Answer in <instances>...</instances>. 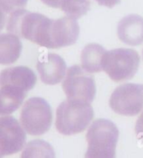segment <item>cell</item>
I'll list each match as a JSON object with an SVG mask.
<instances>
[{
  "label": "cell",
  "mask_w": 143,
  "mask_h": 158,
  "mask_svg": "<svg viewBox=\"0 0 143 158\" xmlns=\"http://www.w3.org/2000/svg\"><path fill=\"white\" fill-rule=\"evenodd\" d=\"M142 55H143V50H142Z\"/></svg>",
  "instance_id": "obj_23"
},
{
  "label": "cell",
  "mask_w": 143,
  "mask_h": 158,
  "mask_svg": "<svg viewBox=\"0 0 143 158\" xmlns=\"http://www.w3.org/2000/svg\"><path fill=\"white\" fill-rule=\"evenodd\" d=\"M52 110L47 101L40 97H33L23 105L20 121L23 130L32 135H40L49 130L52 124Z\"/></svg>",
  "instance_id": "obj_5"
},
{
  "label": "cell",
  "mask_w": 143,
  "mask_h": 158,
  "mask_svg": "<svg viewBox=\"0 0 143 158\" xmlns=\"http://www.w3.org/2000/svg\"><path fill=\"white\" fill-rule=\"evenodd\" d=\"M28 0H0V8L6 13H13L25 7Z\"/></svg>",
  "instance_id": "obj_18"
},
{
  "label": "cell",
  "mask_w": 143,
  "mask_h": 158,
  "mask_svg": "<svg viewBox=\"0 0 143 158\" xmlns=\"http://www.w3.org/2000/svg\"><path fill=\"white\" fill-rule=\"evenodd\" d=\"M106 50L98 44H90L81 51V67L88 73H97L103 70V60Z\"/></svg>",
  "instance_id": "obj_13"
},
{
  "label": "cell",
  "mask_w": 143,
  "mask_h": 158,
  "mask_svg": "<svg viewBox=\"0 0 143 158\" xmlns=\"http://www.w3.org/2000/svg\"><path fill=\"white\" fill-rule=\"evenodd\" d=\"M37 69L43 83L54 85L62 81L65 77L66 64L59 55L48 53L39 59Z\"/></svg>",
  "instance_id": "obj_10"
},
{
  "label": "cell",
  "mask_w": 143,
  "mask_h": 158,
  "mask_svg": "<svg viewBox=\"0 0 143 158\" xmlns=\"http://www.w3.org/2000/svg\"><path fill=\"white\" fill-rule=\"evenodd\" d=\"M25 141V131L15 117L0 118V158L19 152Z\"/></svg>",
  "instance_id": "obj_8"
},
{
  "label": "cell",
  "mask_w": 143,
  "mask_h": 158,
  "mask_svg": "<svg viewBox=\"0 0 143 158\" xmlns=\"http://www.w3.org/2000/svg\"><path fill=\"white\" fill-rule=\"evenodd\" d=\"M135 131H136V134L139 141L143 143V110L137 121Z\"/></svg>",
  "instance_id": "obj_19"
},
{
  "label": "cell",
  "mask_w": 143,
  "mask_h": 158,
  "mask_svg": "<svg viewBox=\"0 0 143 158\" xmlns=\"http://www.w3.org/2000/svg\"><path fill=\"white\" fill-rule=\"evenodd\" d=\"M21 158H55V153L49 143L43 140H35L24 147Z\"/></svg>",
  "instance_id": "obj_16"
},
{
  "label": "cell",
  "mask_w": 143,
  "mask_h": 158,
  "mask_svg": "<svg viewBox=\"0 0 143 158\" xmlns=\"http://www.w3.org/2000/svg\"><path fill=\"white\" fill-rule=\"evenodd\" d=\"M93 117L94 110L89 102L67 99L56 110L55 127L62 135H75L84 131Z\"/></svg>",
  "instance_id": "obj_2"
},
{
  "label": "cell",
  "mask_w": 143,
  "mask_h": 158,
  "mask_svg": "<svg viewBox=\"0 0 143 158\" xmlns=\"http://www.w3.org/2000/svg\"><path fill=\"white\" fill-rule=\"evenodd\" d=\"M140 56L134 49L119 48L106 51L103 60V70L113 81L131 80L139 68Z\"/></svg>",
  "instance_id": "obj_4"
},
{
  "label": "cell",
  "mask_w": 143,
  "mask_h": 158,
  "mask_svg": "<svg viewBox=\"0 0 143 158\" xmlns=\"http://www.w3.org/2000/svg\"><path fill=\"white\" fill-rule=\"evenodd\" d=\"M118 137L119 131L112 121L95 120L87 131L88 147L85 158H116Z\"/></svg>",
  "instance_id": "obj_3"
},
{
  "label": "cell",
  "mask_w": 143,
  "mask_h": 158,
  "mask_svg": "<svg viewBox=\"0 0 143 158\" xmlns=\"http://www.w3.org/2000/svg\"><path fill=\"white\" fill-rule=\"evenodd\" d=\"M6 23V16L4 15V12L0 8V31L4 28Z\"/></svg>",
  "instance_id": "obj_22"
},
{
  "label": "cell",
  "mask_w": 143,
  "mask_h": 158,
  "mask_svg": "<svg viewBox=\"0 0 143 158\" xmlns=\"http://www.w3.org/2000/svg\"><path fill=\"white\" fill-rule=\"evenodd\" d=\"M36 81L34 71L26 66L10 67L0 73V86L10 85L28 92L35 87Z\"/></svg>",
  "instance_id": "obj_11"
},
{
  "label": "cell",
  "mask_w": 143,
  "mask_h": 158,
  "mask_svg": "<svg viewBox=\"0 0 143 158\" xmlns=\"http://www.w3.org/2000/svg\"><path fill=\"white\" fill-rule=\"evenodd\" d=\"M27 92L10 85L0 86V115H8L19 108Z\"/></svg>",
  "instance_id": "obj_14"
},
{
  "label": "cell",
  "mask_w": 143,
  "mask_h": 158,
  "mask_svg": "<svg viewBox=\"0 0 143 158\" xmlns=\"http://www.w3.org/2000/svg\"><path fill=\"white\" fill-rule=\"evenodd\" d=\"M119 40L128 45L136 46L143 43V18L129 15L119 22L117 26Z\"/></svg>",
  "instance_id": "obj_12"
},
{
  "label": "cell",
  "mask_w": 143,
  "mask_h": 158,
  "mask_svg": "<svg viewBox=\"0 0 143 158\" xmlns=\"http://www.w3.org/2000/svg\"><path fill=\"white\" fill-rule=\"evenodd\" d=\"M90 0H63L60 9L68 17L78 19L89 11Z\"/></svg>",
  "instance_id": "obj_17"
},
{
  "label": "cell",
  "mask_w": 143,
  "mask_h": 158,
  "mask_svg": "<svg viewBox=\"0 0 143 158\" xmlns=\"http://www.w3.org/2000/svg\"><path fill=\"white\" fill-rule=\"evenodd\" d=\"M19 38L13 34L0 35V64H11L18 60L22 52Z\"/></svg>",
  "instance_id": "obj_15"
},
{
  "label": "cell",
  "mask_w": 143,
  "mask_h": 158,
  "mask_svg": "<svg viewBox=\"0 0 143 158\" xmlns=\"http://www.w3.org/2000/svg\"><path fill=\"white\" fill-rule=\"evenodd\" d=\"M80 35L77 21L65 16L52 19L49 29L47 49H60L76 43Z\"/></svg>",
  "instance_id": "obj_9"
},
{
  "label": "cell",
  "mask_w": 143,
  "mask_h": 158,
  "mask_svg": "<svg viewBox=\"0 0 143 158\" xmlns=\"http://www.w3.org/2000/svg\"><path fill=\"white\" fill-rule=\"evenodd\" d=\"M110 107L114 112L135 116L143 110V85L123 84L114 89L110 98Z\"/></svg>",
  "instance_id": "obj_7"
},
{
  "label": "cell",
  "mask_w": 143,
  "mask_h": 158,
  "mask_svg": "<svg viewBox=\"0 0 143 158\" xmlns=\"http://www.w3.org/2000/svg\"><path fill=\"white\" fill-rule=\"evenodd\" d=\"M62 88L68 100L90 103L95 95L94 77L79 65H73L67 69Z\"/></svg>",
  "instance_id": "obj_6"
},
{
  "label": "cell",
  "mask_w": 143,
  "mask_h": 158,
  "mask_svg": "<svg viewBox=\"0 0 143 158\" xmlns=\"http://www.w3.org/2000/svg\"><path fill=\"white\" fill-rule=\"evenodd\" d=\"M100 5L105 6L107 8H113L117 3H120V0H95Z\"/></svg>",
  "instance_id": "obj_20"
},
{
  "label": "cell",
  "mask_w": 143,
  "mask_h": 158,
  "mask_svg": "<svg viewBox=\"0 0 143 158\" xmlns=\"http://www.w3.org/2000/svg\"><path fill=\"white\" fill-rule=\"evenodd\" d=\"M40 1L49 7L58 9V8H60V5H61V3L63 0H40Z\"/></svg>",
  "instance_id": "obj_21"
},
{
  "label": "cell",
  "mask_w": 143,
  "mask_h": 158,
  "mask_svg": "<svg viewBox=\"0 0 143 158\" xmlns=\"http://www.w3.org/2000/svg\"><path fill=\"white\" fill-rule=\"evenodd\" d=\"M51 21V19L39 13H31L23 9H18L10 15L7 30L19 38L29 40L47 48Z\"/></svg>",
  "instance_id": "obj_1"
}]
</instances>
